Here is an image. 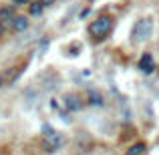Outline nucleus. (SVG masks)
Instances as JSON below:
<instances>
[{
	"label": "nucleus",
	"instance_id": "obj_1",
	"mask_svg": "<svg viewBox=\"0 0 159 155\" xmlns=\"http://www.w3.org/2000/svg\"><path fill=\"white\" fill-rule=\"evenodd\" d=\"M153 36V20L151 18H139L131 28V40L133 44H141Z\"/></svg>",
	"mask_w": 159,
	"mask_h": 155
},
{
	"label": "nucleus",
	"instance_id": "obj_2",
	"mask_svg": "<svg viewBox=\"0 0 159 155\" xmlns=\"http://www.w3.org/2000/svg\"><path fill=\"white\" fill-rule=\"evenodd\" d=\"M111 30H113V18H111L109 14L99 16L97 20H93V22L89 24V34L93 36L95 40L107 39V36L111 34Z\"/></svg>",
	"mask_w": 159,
	"mask_h": 155
},
{
	"label": "nucleus",
	"instance_id": "obj_3",
	"mask_svg": "<svg viewBox=\"0 0 159 155\" xmlns=\"http://www.w3.org/2000/svg\"><path fill=\"white\" fill-rule=\"evenodd\" d=\"M65 145V135L58 131H52L51 135L44 137V147H47V151H58V149Z\"/></svg>",
	"mask_w": 159,
	"mask_h": 155
},
{
	"label": "nucleus",
	"instance_id": "obj_4",
	"mask_svg": "<svg viewBox=\"0 0 159 155\" xmlns=\"http://www.w3.org/2000/svg\"><path fill=\"white\" fill-rule=\"evenodd\" d=\"M62 103H65V109H69V111H79L81 109V97L77 93H66Z\"/></svg>",
	"mask_w": 159,
	"mask_h": 155
},
{
	"label": "nucleus",
	"instance_id": "obj_5",
	"mask_svg": "<svg viewBox=\"0 0 159 155\" xmlns=\"http://www.w3.org/2000/svg\"><path fill=\"white\" fill-rule=\"evenodd\" d=\"M153 69H155L153 57H151L149 52H145L143 57H141V61H139V71H141V73H145V75H151V73H153Z\"/></svg>",
	"mask_w": 159,
	"mask_h": 155
},
{
	"label": "nucleus",
	"instance_id": "obj_6",
	"mask_svg": "<svg viewBox=\"0 0 159 155\" xmlns=\"http://www.w3.org/2000/svg\"><path fill=\"white\" fill-rule=\"evenodd\" d=\"M14 18H16V4L0 8V20L2 22H8V20H14Z\"/></svg>",
	"mask_w": 159,
	"mask_h": 155
},
{
	"label": "nucleus",
	"instance_id": "obj_7",
	"mask_svg": "<svg viewBox=\"0 0 159 155\" xmlns=\"http://www.w3.org/2000/svg\"><path fill=\"white\" fill-rule=\"evenodd\" d=\"M12 26H14L16 32H24L28 28V18L26 16H16V18L12 20Z\"/></svg>",
	"mask_w": 159,
	"mask_h": 155
},
{
	"label": "nucleus",
	"instance_id": "obj_8",
	"mask_svg": "<svg viewBox=\"0 0 159 155\" xmlns=\"http://www.w3.org/2000/svg\"><path fill=\"white\" fill-rule=\"evenodd\" d=\"M43 10H44V4L40 2V0H34V2L28 6V14H30V16H40Z\"/></svg>",
	"mask_w": 159,
	"mask_h": 155
},
{
	"label": "nucleus",
	"instance_id": "obj_9",
	"mask_svg": "<svg viewBox=\"0 0 159 155\" xmlns=\"http://www.w3.org/2000/svg\"><path fill=\"white\" fill-rule=\"evenodd\" d=\"M145 149H147V147H145V143H143V141H139V143L131 145V147H129V151L125 153V155H141Z\"/></svg>",
	"mask_w": 159,
	"mask_h": 155
},
{
	"label": "nucleus",
	"instance_id": "obj_10",
	"mask_svg": "<svg viewBox=\"0 0 159 155\" xmlns=\"http://www.w3.org/2000/svg\"><path fill=\"white\" fill-rule=\"evenodd\" d=\"M91 99H93V101H91V103H95V105H103V99H101V95H99V93H95V91H91Z\"/></svg>",
	"mask_w": 159,
	"mask_h": 155
},
{
	"label": "nucleus",
	"instance_id": "obj_11",
	"mask_svg": "<svg viewBox=\"0 0 159 155\" xmlns=\"http://www.w3.org/2000/svg\"><path fill=\"white\" fill-rule=\"evenodd\" d=\"M32 2H34V0H14V4H16V6H20V4H28V6H30Z\"/></svg>",
	"mask_w": 159,
	"mask_h": 155
},
{
	"label": "nucleus",
	"instance_id": "obj_12",
	"mask_svg": "<svg viewBox=\"0 0 159 155\" xmlns=\"http://www.w3.org/2000/svg\"><path fill=\"white\" fill-rule=\"evenodd\" d=\"M40 2H43L44 6H51V4H54V2H57V0H40Z\"/></svg>",
	"mask_w": 159,
	"mask_h": 155
},
{
	"label": "nucleus",
	"instance_id": "obj_13",
	"mask_svg": "<svg viewBox=\"0 0 159 155\" xmlns=\"http://www.w3.org/2000/svg\"><path fill=\"white\" fill-rule=\"evenodd\" d=\"M2 32H4V22L0 20V34H2Z\"/></svg>",
	"mask_w": 159,
	"mask_h": 155
},
{
	"label": "nucleus",
	"instance_id": "obj_14",
	"mask_svg": "<svg viewBox=\"0 0 159 155\" xmlns=\"http://www.w3.org/2000/svg\"><path fill=\"white\" fill-rule=\"evenodd\" d=\"M0 85H2V77H0Z\"/></svg>",
	"mask_w": 159,
	"mask_h": 155
}]
</instances>
